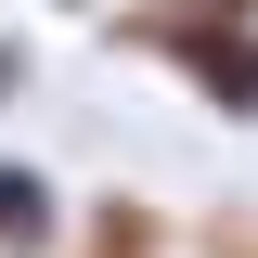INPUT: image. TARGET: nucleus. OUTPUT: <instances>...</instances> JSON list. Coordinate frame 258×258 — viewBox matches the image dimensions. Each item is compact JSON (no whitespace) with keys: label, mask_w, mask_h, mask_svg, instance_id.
<instances>
[{"label":"nucleus","mask_w":258,"mask_h":258,"mask_svg":"<svg viewBox=\"0 0 258 258\" xmlns=\"http://www.w3.org/2000/svg\"><path fill=\"white\" fill-rule=\"evenodd\" d=\"M181 64L207 78V103H232V116H258V39H232L220 13H194V26H181Z\"/></svg>","instance_id":"obj_1"},{"label":"nucleus","mask_w":258,"mask_h":258,"mask_svg":"<svg viewBox=\"0 0 258 258\" xmlns=\"http://www.w3.org/2000/svg\"><path fill=\"white\" fill-rule=\"evenodd\" d=\"M52 220H64L52 181H39L26 155H0V258H39V245H52Z\"/></svg>","instance_id":"obj_2"},{"label":"nucleus","mask_w":258,"mask_h":258,"mask_svg":"<svg viewBox=\"0 0 258 258\" xmlns=\"http://www.w3.org/2000/svg\"><path fill=\"white\" fill-rule=\"evenodd\" d=\"M194 13H245V0H194Z\"/></svg>","instance_id":"obj_3"}]
</instances>
